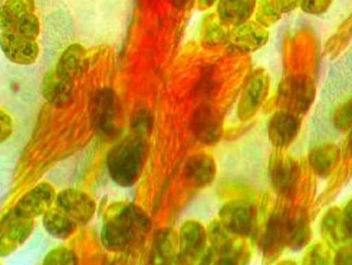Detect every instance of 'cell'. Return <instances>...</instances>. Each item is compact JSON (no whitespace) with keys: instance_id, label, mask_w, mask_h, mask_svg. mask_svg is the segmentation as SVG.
Instances as JSON below:
<instances>
[{"instance_id":"83f0119b","label":"cell","mask_w":352,"mask_h":265,"mask_svg":"<svg viewBox=\"0 0 352 265\" xmlns=\"http://www.w3.org/2000/svg\"><path fill=\"white\" fill-rule=\"evenodd\" d=\"M283 14L280 0H258L254 9V21L270 28L276 25Z\"/></svg>"},{"instance_id":"603a6c76","label":"cell","mask_w":352,"mask_h":265,"mask_svg":"<svg viewBox=\"0 0 352 265\" xmlns=\"http://www.w3.org/2000/svg\"><path fill=\"white\" fill-rule=\"evenodd\" d=\"M308 159L316 176L328 178L340 163L341 150L332 143L319 145L309 151Z\"/></svg>"},{"instance_id":"e0dca14e","label":"cell","mask_w":352,"mask_h":265,"mask_svg":"<svg viewBox=\"0 0 352 265\" xmlns=\"http://www.w3.org/2000/svg\"><path fill=\"white\" fill-rule=\"evenodd\" d=\"M286 248L299 251L308 246L312 235L308 213L303 209H296L292 213H286Z\"/></svg>"},{"instance_id":"1f68e13d","label":"cell","mask_w":352,"mask_h":265,"mask_svg":"<svg viewBox=\"0 0 352 265\" xmlns=\"http://www.w3.org/2000/svg\"><path fill=\"white\" fill-rule=\"evenodd\" d=\"M333 126L341 131L352 129V98L342 103L332 116Z\"/></svg>"},{"instance_id":"3957f363","label":"cell","mask_w":352,"mask_h":265,"mask_svg":"<svg viewBox=\"0 0 352 265\" xmlns=\"http://www.w3.org/2000/svg\"><path fill=\"white\" fill-rule=\"evenodd\" d=\"M35 229V220L9 209L0 220V258L12 255L21 248Z\"/></svg>"},{"instance_id":"30bf717a","label":"cell","mask_w":352,"mask_h":265,"mask_svg":"<svg viewBox=\"0 0 352 265\" xmlns=\"http://www.w3.org/2000/svg\"><path fill=\"white\" fill-rule=\"evenodd\" d=\"M219 221L236 237H248L253 231L254 211L249 202L232 200L223 205L219 212Z\"/></svg>"},{"instance_id":"ffe728a7","label":"cell","mask_w":352,"mask_h":265,"mask_svg":"<svg viewBox=\"0 0 352 265\" xmlns=\"http://www.w3.org/2000/svg\"><path fill=\"white\" fill-rule=\"evenodd\" d=\"M321 232L325 242L333 251H337L352 240L344 221V213L340 208H331L327 211L321 221Z\"/></svg>"},{"instance_id":"cb8c5ba5","label":"cell","mask_w":352,"mask_h":265,"mask_svg":"<svg viewBox=\"0 0 352 265\" xmlns=\"http://www.w3.org/2000/svg\"><path fill=\"white\" fill-rule=\"evenodd\" d=\"M42 224L45 231L56 240L71 238L78 228V222L58 206L51 208L42 216Z\"/></svg>"},{"instance_id":"8992f818","label":"cell","mask_w":352,"mask_h":265,"mask_svg":"<svg viewBox=\"0 0 352 265\" xmlns=\"http://www.w3.org/2000/svg\"><path fill=\"white\" fill-rule=\"evenodd\" d=\"M316 88L308 75H294L286 78L279 88L283 110L295 114H305L315 101Z\"/></svg>"},{"instance_id":"277c9868","label":"cell","mask_w":352,"mask_h":265,"mask_svg":"<svg viewBox=\"0 0 352 265\" xmlns=\"http://www.w3.org/2000/svg\"><path fill=\"white\" fill-rule=\"evenodd\" d=\"M92 126L98 136L111 138L118 129V101L109 87L100 88L92 98L89 110Z\"/></svg>"},{"instance_id":"9a60e30c","label":"cell","mask_w":352,"mask_h":265,"mask_svg":"<svg viewBox=\"0 0 352 265\" xmlns=\"http://www.w3.org/2000/svg\"><path fill=\"white\" fill-rule=\"evenodd\" d=\"M179 259L186 262H195L196 259H201L207 248V229L199 221L184 222L179 233Z\"/></svg>"},{"instance_id":"4dcf8cb0","label":"cell","mask_w":352,"mask_h":265,"mask_svg":"<svg viewBox=\"0 0 352 265\" xmlns=\"http://www.w3.org/2000/svg\"><path fill=\"white\" fill-rule=\"evenodd\" d=\"M13 30H16V32L23 35V36L36 39L41 34V23H39V19L36 18L35 12L23 17L18 23L14 25Z\"/></svg>"},{"instance_id":"7a4b0ae2","label":"cell","mask_w":352,"mask_h":265,"mask_svg":"<svg viewBox=\"0 0 352 265\" xmlns=\"http://www.w3.org/2000/svg\"><path fill=\"white\" fill-rule=\"evenodd\" d=\"M147 159V145L142 136L133 134L122 138L107 156V170L114 183L121 188L134 186Z\"/></svg>"},{"instance_id":"836d02e7","label":"cell","mask_w":352,"mask_h":265,"mask_svg":"<svg viewBox=\"0 0 352 265\" xmlns=\"http://www.w3.org/2000/svg\"><path fill=\"white\" fill-rule=\"evenodd\" d=\"M151 124H153V117L147 110H142L140 114H137L134 123H133V127L135 130L134 134L138 136H146L148 134V131L151 130Z\"/></svg>"},{"instance_id":"44dd1931","label":"cell","mask_w":352,"mask_h":265,"mask_svg":"<svg viewBox=\"0 0 352 265\" xmlns=\"http://www.w3.org/2000/svg\"><path fill=\"white\" fill-rule=\"evenodd\" d=\"M180 255V240L179 235L170 228L157 231L153 249L151 259L155 264H173L177 262Z\"/></svg>"},{"instance_id":"e575fe53","label":"cell","mask_w":352,"mask_h":265,"mask_svg":"<svg viewBox=\"0 0 352 265\" xmlns=\"http://www.w3.org/2000/svg\"><path fill=\"white\" fill-rule=\"evenodd\" d=\"M12 134H13V120L6 112L0 110V145L8 142V140L12 137Z\"/></svg>"},{"instance_id":"f35d334b","label":"cell","mask_w":352,"mask_h":265,"mask_svg":"<svg viewBox=\"0 0 352 265\" xmlns=\"http://www.w3.org/2000/svg\"><path fill=\"white\" fill-rule=\"evenodd\" d=\"M217 3V0H197V6L200 10H207Z\"/></svg>"},{"instance_id":"ac0fdd59","label":"cell","mask_w":352,"mask_h":265,"mask_svg":"<svg viewBox=\"0 0 352 265\" xmlns=\"http://www.w3.org/2000/svg\"><path fill=\"white\" fill-rule=\"evenodd\" d=\"M184 178L195 188H206L216 178V162L210 154L197 153L190 156L184 165Z\"/></svg>"},{"instance_id":"484cf974","label":"cell","mask_w":352,"mask_h":265,"mask_svg":"<svg viewBox=\"0 0 352 265\" xmlns=\"http://www.w3.org/2000/svg\"><path fill=\"white\" fill-rule=\"evenodd\" d=\"M35 12V0H5L0 6V29H13L23 17Z\"/></svg>"},{"instance_id":"74e56055","label":"cell","mask_w":352,"mask_h":265,"mask_svg":"<svg viewBox=\"0 0 352 265\" xmlns=\"http://www.w3.org/2000/svg\"><path fill=\"white\" fill-rule=\"evenodd\" d=\"M280 5L283 9V13H287L299 8V0H280Z\"/></svg>"},{"instance_id":"7402d4cb","label":"cell","mask_w":352,"mask_h":265,"mask_svg":"<svg viewBox=\"0 0 352 265\" xmlns=\"http://www.w3.org/2000/svg\"><path fill=\"white\" fill-rule=\"evenodd\" d=\"M258 0H217V17L228 26H234L249 21Z\"/></svg>"},{"instance_id":"f1b7e54d","label":"cell","mask_w":352,"mask_h":265,"mask_svg":"<svg viewBox=\"0 0 352 265\" xmlns=\"http://www.w3.org/2000/svg\"><path fill=\"white\" fill-rule=\"evenodd\" d=\"M303 264L307 265H327L333 262L332 248L325 242H315L307 248L303 254Z\"/></svg>"},{"instance_id":"d4e9b609","label":"cell","mask_w":352,"mask_h":265,"mask_svg":"<svg viewBox=\"0 0 352 265\" xmlns=\"http://www.w3.org/2000/svg\"><path fill=\"white\" fill-rule=\"evenodd\" d=\"M87 67V51L82 45L72 43L62 52L55 68L72 80L81 75Z\"/></svg>"},{"instance_id":"5bb4252c","label":"cell","mask_w":352,"mask_h":265,"mask_svg":"<svg viewBox=\"0 0 352 265\" xmlns=\"http://www.w3.org/2000/svg\"><path fill=\"white\" fill-rule=\"evenodd\" d=\"M300 129V118L298 114L280 110L276 112L269 120L267 134L270 143L276 149H285L289 146Z\"/></svg>"},{"instance_id":"d590c367","label":"cell","mask_w":352,"mask_h":265,"mask_svg":"<svg viewBox=\"0 0 352 265\" xmlns=\"http://www.w3.org/2000/svg\"><path fill=\"white\" fill-rule=\"evenodd\" d=\"M333 262L335 264L352 265V244L351 242H348L346 245L341 246L340 249H337V251H335Z\"/></svg>"},{"instance_id":"ba28073f","label":"cell","mask_w":352,"mask_h":265,"mask_svg":"<svg viewBox=\"0 0 352 265\" xmlns=\"http://www.w3.org/2000/svg\"><path fill=\"white\" fill-rule=\"evenodd\" d=\"M0 50H2L6 59L22 67L35 64L39 58V45L36 39L23 36L13 29H6L0 32Z\"/></svg>"},{"instance_id":"9c48e42d","label":"cell","mask_w":352,"mask_h":265,"mask_svg":"<svg viewBox=\"0 0 352 265\" xmlns=\"http://www.w3.org/2000/svg\"><path fill=\"white\" fill-rule=\"evenodd\" d=\"M55 205L68 213L78 225H87L97 212V202L84 191L69 188L56 195Z\"/></svg>"},{"instance_id":"8d00e7d4","label":"cell","mask_w":352,"mask_h":265,"mask_svg":"<svg viewBox=\"0 0 352 265\" xmlns=\"http://www.w3.org/2000/svg\"><path fill=\"white\" fill-rule=\"evenodd\" d=\"M342 213H344V221H345L348 233H349L351 238H352V199L348 202L345 209L342 211Z\"/></svg>"},{"instance_id":"4316f807","label":"cell","mask_w":352,"mask_h":265,"mask_svg":"<svg viewBox=\"0 0 352 265\" xmlns=\"http://www.w3.org/2000/svg\"><path fill=\"white\" fill-rule=\"evenodd\" d=\"M229 29L230 26H228L225 22H221V19L217 17V13L206 17L201 30L203 45L209 46V48L225 45L229 35Z\"/></svg>"},{"instance_id":"7c38bea8","label":"cell","mask_w":352,"mask_h":265,"mask_svg":"<svg viewBox=\"0 0 352 265\" xmlns=\"http://www.w3.org/2000/svg\"><path fill=\"white\" fill-rule=\"evenodd\" d=\"M74 83L72 78L60 74L55 67L47 71L42 80L41 92L46 103L54 107L62 108L72 103L74 97Z\"/></svg>"},{"instance_id":"f546056e","label":"cell","mask_w":352,"mask_h":265,"mask_svg":"<svg viewBox=\"0 0 352 265\" xmlns=\"http://www.w3.org/2000/svg\"><path fill=\"white\" fill-rule=\"evenodd\" d=\"M42 262L45 265H72L78 264V255L68 246H58L47 253Z\"/></svg>"},{"instance_id":"4fadbf2b","label":"cell","mask_w":352,"mask_h":265,"mask_svg":"<svg viewBox=\"0 0 352 265\" xmlns=\"http://www.w3.org/2000/svg\"><path fill=\"white\" fill-rule=\"evenodd\" d=\"M269 92V78L265 74L253 75L246 84L242 96L237 104V116L240 120H250L259 112L261 105L267 97Z\"/></svg>"},{"instance_id":"5b68a950","label":"cell","mask_w":352,"mask_h":265,"mask_svg":"<svg viewBox=\"0 0 352 265\" xmlns=\"http://www.w3.org/2000/svg\"><path fill=\"white\" fill-rule=\"evenodd\" d=\"M269 41V30L266 26L256 21H246L230 26L229 35L225 42L229 55H248L256 52Z\"/></svg>"},{"instance_id":"6da1fadb","label":"cell","mask_w":352,"mask_h":265,"mask_svg":"<svg viewBox=\"0 0 352 265\" xmlns=\"http://www.w3.org/2000/svg\"><path fill=\"white\" fill-rule=\"evenodd\" d=\"M148 215L134 204L109 208L101 229V244L111 253H122L138 245L150 232Z\"/></svg>"},{"instance_id":"ab89813d","label":"cell","mask_w":352,"mask_h":265,"mask_svg":"<svg viewBox=\"0 0 352 265\" xmlns=\"http://www.w3.org/2000/svg\"><path fill=\"white\" fill-rule=\"evenodd\" d=\"M170 2L173 3V6H175L177 9H186L191 3H193V0H170Z\"/></svg>"},{"instance_id":"d6986e66","label":"cell","mask_w":352,"mask_h":265,"mask_svg":"<svg viewBox=\"0 0 352 265\" xmlns=\"http://www.w3.org/2000/svg\"><path fill=\"white\" fill-rule=\"evenodd\" d=\"M285 218H286V213L275 212L267 221L262 248H263V255L269 261L276 259L286 248Z\"/></svg>"},{"instance_id":"d6a6232c","label":"cell","mask_w":352,"mask_h":265,"mask_svg":"<svg viewBox=\"0 0 352 265\" xmlns=\"http://www.w3.org/2000/svg\"><path fill=\"white\" fill-rule=\"evenodd\" d=\"M332 2L333 0H299V8L302 12L319 17L331 8Z\"/></svg>"},{"instance_id":"52a82bcc","label":"cell","mask_w":352,"mask_h":265,"mask_svg":"<svg viewBox=\"0 0 352 265\" xmlns=\"http://www.w3.org/2000/svg\"><path fill=\"white\" fill-rule=\"evenodd\" d=\"M300 170L292 156L280 151L272 154L269 162V178L272 188L282 196H292L298 188Z\"/></svg>"},{"instance_id":"2e32d148","label":"cell","mask_w":352,"mask_h":265,"mask_svg":"<svg viewBox=\"0 0 352 265\" xmlns=\"http://www.w3.org/2000/svg\"><path fill=\"white\" fill-rule=\"evenodd\" d=\"M191 131L203 145H216L223 134L221 116L213 107L199 108L191 118Z\"/></svg>"},{"instance_id":"8fae6325","label":"cell","mask_w":352,"mask_h":265,"mask_svg":"<svg viewBox=\"0 0 352 265\" xmlns=\"http://www.w3.org/2000/svg\"><path fill=\"white\" fill-rule=\"evenodd\" d=\"M56 200V192L55 188L47 182L38 183L35 188H32L29 192H26L18 204L14 205V209L19 213L32 218L43 216L47 211L52 208Z\"/></svg>"}]
</instances>
